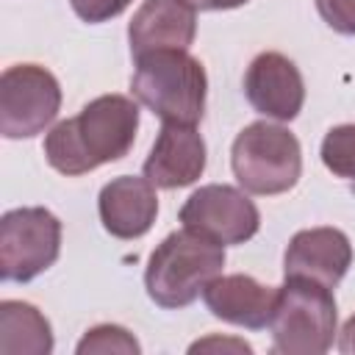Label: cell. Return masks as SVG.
<instances>
[{"label": "cell", "instance_id": "obj_13", "mask_svg": "<svg viewBox=\"0 0 355 355\" xmlns=\"http://www.w3.org/2000/svg\"><path fill=\"white\" fill-rule=\"evenodd\" d=\"M97 211L103 227L116 239L144 236L158 216L155 186L147 178L119 175L108 180L97 197Z\"/></svg>", "mask_w": 355, "mask_h": 355}, {"label": "cell", "instance_id": "obj_7", "mask_svg": "<svg viewBox=\"0 0 355 355\" xmlns=\"http://www.w3.org/2000/svg\"><path fill=\"white\" fill-rule=\"evenodd\" d=\"M61 108L55 75L39 64H14L0 75V133L31 139L42 133Z\"/></svg>", "mask_w": 355, "mask_h": 355}, {"label": "cell", "instance_id": "obj_18", "mask_svg": "<svg viewBox=\"0 0 355 355\" xmlns=\"http://www.w3.org/2000/svg\"><path fill=\"white\" fill-rule=\"evenodd\" d=\"M316 11L333 31L355 36V0H316Z\"/></svg>", "mask_w": 355, "mask_h": 355}, {"label": "cell", "instance_id": "obj_2", "mask_svg": "<svg viewBox=\"0 0 355 355\" xmlns=\"http://www.w3.org/2000/svg\"><path fill=\"white\" fill-rule=\"evenodd\" d=\"M130 94L164 122L197 125L205 114L208 78L189 50H155L136 58Z\"/></svg>", "mask_w": 355, "mask_h": 355}, {"label": "cell", "instance_id": "obj_16", "mask_svg": "<svg viewBox=\"0 0 355 355\" xmlns=\"http://www.w3.org/2000/svg\"><path fill=\"white\" fill-rule=\"evenodd\" d=\"M322 164L344 180H355V125H336L322 139Z\"/></svg>", "mask_w": 355, "mask_h": 355}, {"label": "cell", "instance_id": "obj_15", "mask_svg": "<svg viewBox=\"0 0 355 355\" xmlns=\"http://www.w3.org/2000/svg\"><path fill=\"white\" fill-rule=\"evenodd\" d=\"M0 352L3 355H47L53 352V330L44 313L22 300L0 302Z\"/></svg>", "mask_w": 355, "mask_h": 355}, {"label": "cell", "instance_id": "obj_21", "mask_svg": "<svg viewBox=\"0 0 355 355\" xmlns=\"http://www.w3.org/2000/svg\"><path fill=\"white\" fill-rule=\"evenodd\" d=\"M338 349H341L344 355H355V313L347 319V324H344V330H341Z\"/></svg>", "mask_w": 355, "mask_h": 355}, {"label": "cell", "instance_id": "obj_10", "mask_svg": "<svg viewBox=\"0 0 355 355\" xmlns=\"http://www.w3.org/2000/svg\"><path fill=\"white\" fill-rule=\"evenodd\" d=\"M352 263V244L338 227H308L291 236L283 255L286 277L316 280L336 288Z\"/></svg>", "mask_w": 355, "mask_h": 355}, {"label": "cell", "instance_id": "obj_20", "mask_svg": "<svg viewBox=\"0 0 355 355\" xmlns=\"http://www.w3.org/2000/svg\"><path fill=\"white\" fill-rule=\"evenodd\" d=\"M186 6H191L194 11H227V8H239L247 0H183Z\"/></svg>", "mask_w": 355, "mask_h": 355}, {"label": "cell", "instance_id": "obj_6", "mask_svg": "<svg viewBox=\"0 0 355 355\" xmlns=\"http://www.w3.org/2000/svg\"><path fill=\"white\" fill-rule=\"evenodd\" d=\"M61 252V222L47 208H14L0 219V277L28 283Z\"/></svg>", "mask_w": 355, "mask_h": 355}, {"label": "cell", "instance_id": "obj_22", "mask_svg": "<svg viewBox=\"0 0 355 355\" xmlns=\"http://www.w3.org/2000/svg\"><path fill=\"white\" fill-rule=\"evenodd\" d=\"M208 347H236L239 352H252V349H250V344H244V341H219V338L197 341V344H191V352H197V349H208Z\"/></svg>", "mask_w": 355, "mask_h": 355}, {"label": "cell", "instance_id": "obj_19", "mask_svg": "<svg viewBox=\"0 0 355 355\" xmlns=\"http://www.w3.org/2000/svg\"><path fill=\"white\" fill-rule=\"evenodd\" d=\"M69 3L83 22H105L119 17L133 0H69Z\"/></svg>", "mask_w": 355, "mask_h": 355}, {"label": "cell", "instance_id": "obj_3", "mask_svg": "<svg viewBox=\"0 0 355 355\" xmlns=\"http://www.w3.org/2000/svg\"><path fill=\"white\" fill-rule=\"evenodd\" d=\"M225 247L183 227L169 233L150 255L144 286L155 305L161 308H186L202 288L222 275Z\"/></svg>", "mask_w": 355, "mask_h": 355}, {"label": "cell", "instance_id": "obj_5", "mask_svg": "<svg viewBox=\"0 0 355 355\" xmlns=\"http://www.w3.org/2000/svg\"><path fill=\"white\" fill-rule=\"evenodd\" d=\"M230 166L244 191L283 194L294 189L302 175V150L288 128L252 122L236 136Z\"/></svg>", "mask_w": 355, "mask_h": 355}, {"label": "cell", "instance_id": "obj_17", "mask_svg": "<svg viewBox=\"0 0 355 355\" xmlns=\"http://www.w3.org/2000/svg\"><path fill=\"white\" fill-rule=\"evenodd\" d=\"M89 352H119V355H139L141 347L133 338V333H128L119 324H97L92 330H86V336L78 344V355H89Z\"/></svg>", "mask_w": 355, "mask_h": 355}, {"label": "cell", "instance_id": "obj_1", "mask_svg": "<svg viewBox=\"0 0 355 355\" xmlns=\"http://www.w3.org/2000/svg\"><path fill=\"white\" fill-rule=\"evenodd\" d=\"M139 130V105L125 94H103L61 119L44 136L47 164L61 175H86L130 153Z\"/></svg>", "mask_w": 355, "mask_h": 355}, {"label": "cell", "instance_id": "obj_9", "mask_svg": "<svg viewBox=\"0 0 355 355\" xmlns=\"http://www.w3.org/2000/svg\"><path fill=\"white\" fill-rule=\"evenodd\" d=\"M244 94L250 105L277 122H291L305 103V83L291 58L283 53H261L244 72Z\"/></svg>", "mask_w": 355, "mask_h": 355}, {"label": "cell", "instance_id": "obj_12", "mask_svg": "<svg viewBox=\"0 0 355 355\" xmlns=\"http://www.w3.org/2000/svg\"><path fill=\"white\" fill-rule=\"evenodd\" d=\"M194 33L197 17L183 0H144L128 25L133 58L155 50H189Z\"/></svg>", "mask_w": 355, "mask_h": 355}, {"label": "cell", "instance_id": "obj_8", "mask_svg": "<svg viewBox=\"0 0 355 355\" xmlns=\"http://www.w3.org/2000/svg\"><path fill=\"white\" fill-rule=\"evenodd\" d=\"M180 222L183 227L227 247L250 241L261 227V214L241 189L227 183H208L183 202Z\"/></svg>", "mask_w": 355, "mask_h": 355}, {"label": "cell", "instance_id": "obj_11", "mask_svg": "<svg viewBox=\"0 0 355 355\" xmlns=\"http://www.w3.org/2000/svg\"><path fill=\"white\" fill-rule=\"evenodd\" d=\"M141 172L158 189L191 186L205 172V141H202V136L194 130V125L164 122Z\"/></svg>", "mask_w": 355, "mask_h": 355}, {"label": "cell", "instance_id": "obj_4", "mask_svg": "<svg viewBox=\"0 0 355 355\" xmlns=\"http://www.w3.org/2000/svg\"><path fill=\"white\" fill-rule=\"evenodd\" d=\"M336 322V300L327 286L305 277H286L269 319L272 349L280 355H322L333 347Z\"/></svg>", "mask_w": 355, "mask_h": 355}, {"label": "cell", "instance_id": "obj_14", "mask_svg": "<svg viewBox=\"0 0 355 355\" xmlns=\"http://www.w3.org/2000/svg\"><path fill=\"white\" fill-rule=\"evenodd\" d=\"M277 288L263 286L250 275H216L202 288L205 308L216 319L247 330H263L269 324Z\"/></svg>", "mask_w": 355, "mask_h": 355}]
</instances>
